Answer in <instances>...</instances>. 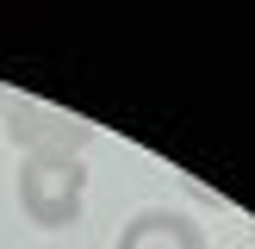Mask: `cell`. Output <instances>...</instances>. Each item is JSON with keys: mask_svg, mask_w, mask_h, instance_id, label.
<instances>
[{"mask_svg": "<svg viewBox=\"0 0 255 249\" xmlns=\"http://www.w3.org/2000/svg\"><path fill=\"white\" fill-rule=\"evenodd\" d=\"M112 249H206V231L187 212H174V206H149L137 218H125Z\"/></svg>", "mask_w": 255, "mask_h": 249, "instance_id": "3", "label": "cell"}, {"mask_svg": "<svg viewBox=\"0 0 255 249\" xmlns=\"http://www.w3.org/2000/svg\"><path fill=\"white\" fill-rule=\"evenodd\" d=\"M6 94H12V87H0V112H6Z\"/></svg>", "mask_w": 255, "mask_h": 249, "instance_id": "4", "label": "cell"}, {"mask_svg": "<svg viewBox=\"0 0 255 249\" xmlns=\"http://www.w3.org/2000/svg\"><path fill=\"white\" fill-rule=\"evenodd\" d=\"M0 124H6V137L19 143V156H81L100 137L81 112L56 106V100H37V94H6Z\"/></svg>", "mask_w": 255, "mask_h": 249, "instance_id": "2", "label": "cell"}, {"mask_svg": "<svg viewBox=\"0 0 255 249\" xmlns=\"http://www.w3.org/2000/svg\"><path fill=\"white\" fill-rule=\"evenodd\" d=\"M87 206V162L81 156H25L19 162V212L37 231H69Z\"/></svg>", "mask_w": 255, "mask_h": 249, "instance_id": "1", "label": "cell"}]
</instances>
